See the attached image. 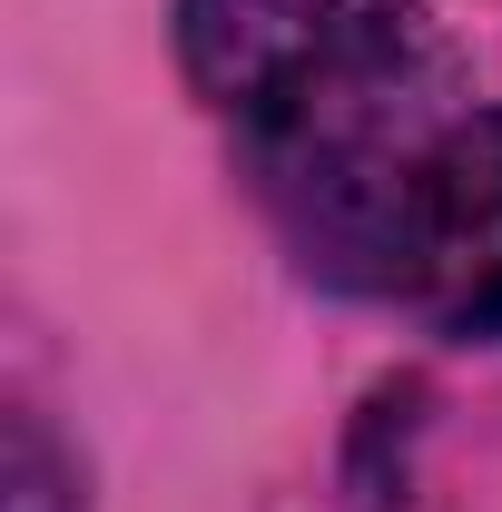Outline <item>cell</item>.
Returning a JSON list of instances; mask_svg holds the SVG:
<instances>
[{
  "mask_svg": "<svg viewBox=\"0 0 502 512\" xmlns=\"http://www.w3.org/2000/svg\"><path fill=\"white\" fill-rule=\"evenodd\" d=\"M188 79L256 138L306 266L345 286L404 276V207L424 178V20L414 0H178Z\"/></svg>",
  "mask_w": 502,
  "mask_h": 512,
  "instance_id": "1",
  "label": "cell"
},
{
  "mask_svg": "<svg viewBox=\"0 0 502 512\" xmlns=\"http://www.w3.org/2000/svg\"><path fill=\"white\" fill-rule=\"evenodd\" d=\"M404 286L424 316L502 345V109L453 119L424 148V178L404 207Z\"/></svg>",
  "mask_w": 502,
  "mask_h": 512,
  "instance_id": "2",
  "label": "cell"
},
{
  "mask_svg": "<svg viewBox=\"0 0 502 512\" xmlns=\"http://www.w3.org/2000/svg\"><path fill=\"white\" fill-rule=\"evenodd\" d=\"M10 512H69V493H60V453H50V434L20 414L10 424Z\"/></svg>",
  "mask_w": 502,
  "mask_h": 512,
  "instance_id": "3",
  "label": "cell"
}]
</instances>
